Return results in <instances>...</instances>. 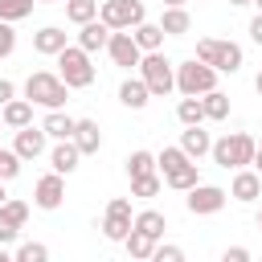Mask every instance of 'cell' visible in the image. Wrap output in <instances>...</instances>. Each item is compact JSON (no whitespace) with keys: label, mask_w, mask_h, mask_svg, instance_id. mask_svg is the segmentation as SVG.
<instances>
[{"label":"cell","mask_w":262,"mask_h":262,"mask_svg":"<svg viewBox=\"0 0 262 262\" xmlns=\"http://www.w3.org/2000/svg\"><path fill=\"white\" fill-rule=\"evenodd\" d=\"M131 37H135V45H139L143 53H151V49H160V45H164V37H168V33H164L160 25H151V20H139V25L131 29Z\"/></svg>","instance_id":"cell-24"},{"label":"cell","mask_w":262,"mask_h":262,"mask_svg":"<svg viewBox=\"0 0 262 262\" xmlns=\"http://www.w3.org/2000/svg\"><path fill=\"white\" fill-rule=\"evenodd\" d=\"M250 4H258V12H262V0H250Z\"/></svg>","instance_id":"cell-47"},{"label":"cell","mask_w":262,"mask_h":262,"mask_svg":"<svg viewBox=\"0 0 262 262\" xmlns=\"http://www.w3.org/2000/svg\"><path fill=\"white\" fill-rule=\"evenodd\" d=\"M25 221H29V201H16V196H8V201L0 205V246L16 242V233L25 229Z\"/></svg>","instance_id":"cell-10"},{"label":"cell","mask_w":262,"mask_h":262,"mask_svg":"<svg viewBox=\"0 0 262 262\" xmlns=\"http://www.w3.org/2000/svg\"><path fill=\"white\" fill-rule=\"evenodd\" d=\"M66 16L74 25H86V20L98 16V0H66Z\"/></svg>","instance_id":"cell-29"},{"label":"cell","mask_w":262,"mask_h":262,"mask_svg":"<svg viewBox=\"0 0 262 262\" xmlns=\"http://www.w3.org/2000/svg\"><path fill=\"white\" fill-rule=\"evenodd\" d=\"M201 106H205V119H225L229 115V94H221L217 86L201 94Z\"/></svg>","instance_id":"cell-27"},{"label":"cell","mask_w":262,"mask_h":262,"mask_svg":"<svg viewBox=\"0 0 262 262\" xmlns=\"http://www.w3.org/2000/svg\"><path fill=\"white\" fill-rule=\"evenodd\" d=\"M160 29L168 37H184L192 29V16L184 12V4H164V16H160Z\"/></svg>","instance_id":"cell-20"},{"label":"cell","mask_w":262,"mask_h":262,"mask_svg":"<svg viewBox=\"0 0 262 262\" xmlns=\"http://www.w3.org/2000/svg\"><path fill=\"white\" fill-rule=\"evenodd\" d=\"M147 98H151V90H147V82H143V78H127V82L119 86V102H123V106H131V111H143V106H147Z\"/></svg>","instance_id":"cell-21"},{"label":"cell","mask_w":262,"mask_h":262,"mask_svg":"<svg viewBox=\"0 0 262 262\" xmlns=\"http://www.w3.org/2000/svg\"><path fill=\"white\" fill-rule=\"evenodd\" d=\"M250 41H254V45H262V12L250 20Z\"/></svg>","instance_id":"cell-39"},{"label":"cell","mask_w":262,"mask_h":262,"mask_svg":"<svg viewBox=\"0 0 262 262\" xmlns=\"http://www.w3.org/2000/svg\"><path fill=\"white\" fill-rule=\"evenodd\" d=\"M61 201H66V180H61V172H45V176L33 184V205L45 209V213H53V209H61Z\"/></svg>","instance_id":"cell-9"},{"label":"cell","mask_w":262,"mask_h":262,"mask_svg":"<svg viewBox=\"0 0 262 262\" xmlns=\"http://www.w3.org/2000/svg\"><path fill=\"white\" fill-rule=\"evenodd\" d=\"M229 196L233 201H242V205H250V201H258L262 196V176L246 164V168H233V184H229Z\"/></svg>","instance_id":"cell-13"},{"label":"cell","mask_w":262,"mask_h":262,"mask_svg":"<svg viewBox=\"0 0 262 262\" xmlns=\"http://www.w3.org/2000/svg\"><path fill=\"white\" fill-rule=\"evenodd\" d=\"M0 127H4V115H0Z\"/></svg>","instance_id":"cell-49"},{"label":"cell","mask_w":262,"mask_h":262,"mask_svg":"<svg viewBox=\"0 0 262 262\" xmlns=\"http://www.w3.org/2000/svg\"><path fill=\"white\" fill-rule=\"evenodd\" d=\"M229 4H237V8H242V4H250V0H229Z\"/></svg>","instance_id":"cell-45"},{"label":"cell","mask_w":262,"mask_h":262,"mask_svg":"<svg viewBox=\"0 0 262 262\" xmlns=\"http://www.w3.org/2000/svg\"><path fill=\"white\" fill-rule=\"evenodd\" d=\"M151 258H156V262H180V258H184V250H180V246H164V242H156Z\"/></svg>","instance_id":"cell-36"},{"label":"cell","mask_w":262,"mask_h":262,"mask_svg":"<svg viewBox=\"0 0 262 262\" xmlns=\"http://www.w3.org/2000/svg\"><path fill=\"white\" fill-rule=\"evenodd\" d=\"M156 242L160 237H151V233H143V229H127V237H123V246H127V254L131 258H151V250H156Z\"/></svg>","instance_id":"cell-25"},{"label":"cell","mask_w":262,"mask_h":262,"mask_svg":"<svg viewBox=\"0 0 262 262\" xmlns=\"http://www.w3.org/2000/svg\"><path fill=\"white\" fill-rule=\"evenodd\" d=\"M213 86H217V70H213L209 61L188 57V61L176 66V90H180V94H205V90H213Z\"/></svg>","instance_id":"cell-6"},{"label":"cell","mask_w":262,"mask_h":262,"mask_svg":"<svg viewBox=\"0 0 262 262\" xmlns=\"http://www.w3.org/2000/svg\"><path fill=\"white\" fill-rule=\"evenodd\" d=\"M164 4H188V0H164Z\"/></svg>","instance_id":"cell-44"},{"label":"cell","mask_w":262,"mask_h":262,"mask_svg":"<svg viewBox=\"0 0 262 262\" xmlns=\"http://www.w3.org/2000/svg\"><path fill=\"white\" fill-rule=\"evenodd\" d=\"M147 172H156V156L151 151H131L127 156V176H147Z\"/></svg>","instance_id":"cell-31"},{"label":"cell","mask_w":262,"mask_h":262,"mask_svg":"<svg viewBox=\"0 0 262 262\" xmlns=\"http://www.w3.org/2000/svg\"><path fill=\"white\" fill-rule=\"evenodd\" d=\"M131 225H135V229H143V233H151V237H164V229H168V221H164V213H160V209H143V213H135V217H131Z\"/></svg>","instance_id":"cell-26"},{"label":"cell","mask_w":262,"mask_h":262,"mask_svg":"<svg viewBox=\"0 0 262 262\" xmlns=\"http://www.w3.org/2000/svg\"><path fill=\"white\" fill-rule=\"evenodd\" d=\"M254 135H246V131H233V135H221L209 151H213V160L221 164V168H246L250 160H254Z\"/></svg>","instance_id":"cell-5"},{"label":"cell","mask_w":262,"mask_h":262,"mask_svg":"<svg viewBox=\"0 0 262 262\" xmlns=\"http://www.w3.org/2000/svg\"><path fill=\"white\" fill-rule=\"evenodd\" d=\"M78 160H82V151H78L74 139H57L53 151H49V164H53V172H61V176H70V172L78 168Z\"/></svg>","instance_id":"cell-18"},{"label":"cell","mask_w":262,"mask_h":262,"mask_svg":"<svg viewBox=\"0 0 262 262\" xmlns=\"http://www.w3.org/2000/svg\"><path fill=\"white\" fill-rule=\"evenodd\" d=\"M258 225H262V209H258Z\"/></svg>","instance_id":"cell-48"},{"label":"cell","mask_w":262,"mask_h":262,"mask_svg":"<svg viewBox=\"0 0 262 262\" xmlns=\"http://www.w3.org/2000/svg\"><path fill=\"white\" fill-rule=\"evenodd\" d=\"M70 139L78 143V151H82V156H94V151L102 147V131H98V123H94V119H78Z\"/></svg>","instance_id":"cell-16"},{"label":"cell","mask_w":262,"mask_h":262,"mask_svg":"<svg viewBox=\"0 0 262 262\" xmlns=\"http://www.w3.org/2000/svg\"><path fill=\"white\" fill-rule=\"evenodd\" d=\"M4 201H8V192H4V180H0V205H4Z\"/></svg>","instance_id":"cell-43"},{"label":"cell","mask_w":262,"mask_h":262,"mask_svg":"<svg viewBox=\"0 0 262 262\" xmlns=\"http://www.w3.org/2000/svg\"><path fill=\"white\" fill-rule=\"evenodd\" d=\"M45 139H49V135H45L41 127H33V123H29V127H16V139H12V151H16L20 160H37V156L45 151Z\"/></svg>","instance_id":"cell-14"},{"label":"cell","mask_w":262,"mask_h":262,"mask_svg":"<svg viewBox=\"0 0 262 262\" xmlns=\"http://www.w3.org/2000/svg\"><path fill=\"white\" fill-rule=\"evenodd\" d=\"M176 119H180L184 127H192V123H205V106H201V94H184V98H180V106H176Z\"/></svg>","instance_id":"cell-28"},{"label":"cell","mask_w":262,"mask_h":262,"mask_svg":"<svg viewBox=\"0 0 262 262\" xmlns=\"http://www.w3.org/2000/svg\"><path fill=\"white\" fill-rule=\"evenodd\" d=\"M25 98H29V102H37V106H45V111H57V106H66L70 86H66L57 74L37 70V74H29V78H25Z\"/></svg>","instance_id":"cell-1"},{"label":"cell","mask_w":262,"mask_h":262,"mask_svg":"<svg viewBox=\"0 0 262 262\" xmlns=\"http://www.w3.org/2000/svg\"><path fill=\"white\" fill-rule=\"evenodd\" d=\"M0 115H4V127H29L33 123V102L29 98H8L4 106H0Z\"/></svg>","instance_id":"cell-22"},{"label":"cell","mask_w":262,"mask_h":262,"mask_svg":"<svg viewBox=\"0 0 262 262\" xmlns=\"http://www.w3.org/2000/svg\"><path fill=\"white\" fill-rule=\"evenodd\" d=\"M225 201H229V192H225V188H217V184H201V180H196V184L188 188V201H184V205H188V213L209 217V213H221V209H225Z\"/></svg>","instance_id":"cell-8"},{"label":"cell","mask_w":262,"mask_h":262,"mask_svg":"<svg viewBox=\"0 0 262 262\" xmlns=\"http://www.w3.org/2000/svg\"><path fill=\"white\" fill-rule=\"evenodd\" d=\"M250 164H254V172L262 176V147H254V160H250Z\"/></svg>","instance_id":"cell-40"},{"label":"cell","mask_w":262,"mask_h":262,"mask_svg":"<svg viewBox=\"0 0 262 262\" xmlns=\"http://www.w3.org/2000/svg\"><path fill=\"white\" fill-rule=\"evenodd\" d=\"M37 4H57V0H37Z\"/></svg>","instance_id":"cell-46"},{"label":"cell","mask_w":262,"mask_h":262,"mask_svg":"<svg viewBox=\"0 0 262 262\" xmlns=\"http://www.w3.org/2000/svg\"><path fill=\"white\" fill-rule=\"evenodd\" d=\"M127 229H131V201H127V196H115V201L106 205L102 233H106V242H123Z\"/></svg>","instance_id":"cell-12"},{"label":"cell","mask_w":262,"mask_h":262,"mask_svg":"<svg viewBox=\"0 0 262 262\" xmlns=\"http://www.w3.org/2000/svg\"><path fill=\"white\" fill-rule=\"evenodd\" d=\"M82 33H78V45L86 49V53H98V49H106V41H111V29L94 16V20H86V25H78Z\"/></svg>","instance_id":"cell-19"},{"label":"cell","mask_w":262,"mask_h":262,"mask_svg":"<svg viewBox=\"0 0 262 262\" xmlns=\"http://www.w3.org/2000/svg\"><path fill=\"white\" fill-rule=\"evenodd\" d=\"M98 20L106 29H135L139 20H147V12H143V0H102Z\"/></svg>","instance_id":"cell-7"},{"label":"cell","mask_w":262,"mask_h":262,"mask_svg":"<svg viewBox=\"0 0 262 262\" xmlns=\"http://www.w3.org/2000/svg\"><path fill=\"white\" fill-rule=\"evenodd\" d=\"M8 258H12V254H8V250H4V246H0V262H8Z\"/></svg>","instance_id":"cell-42"},{"label":"cell","mask_w":262,"mask_h":262,"mask_svg":"<svg viewBox=\"0 0 262 262\" xmlns=\"http://www.w3.org/2000/svg\"><path fill=\"white\" fill-rule=\"evenodd\" d=\"M57 78L70 86V90H86L94 82V66H90V53L82 45H66L57 53Z\"/></svg>","instance_id":"cell-3"},{"label":"cell","mask_w":262,"mask_h":262,"mask_svg":"<svg viewBox=\"0 0 262 262\" xmlns=\"http://www.w3.org/2000/svg\"><path fill=\"white\" fill-rule=\"evenodd\" d=\"M66 45H70V37H66V29H57V25H45V29L33 33V49H37L41 57H57Z\"/></svg>","instance_id":"cell-15"},{"label":"cell","mask_w":262,"mask_h":262,"mask_svg":"<svg viewBox=\"0 0 262 262\" xmlns=\"http://www.w3.org/2000/svg\"><path fill=\"white\" fill-rule=\"evenodd\" d=\"M139 78L147 82V90H151V98H164V94H172L176 90V66L160 53V49H151V53H143L139 57Z\"/></svg>","instance_id":"cell-2"},{"label":"cell","mask_w":262,"mask_h":262,"mask_svg":"<svg viewBox=\"0 0 262 262\" xmlns=\"http://www.w3.org/2000/svg\"><path fill=\"white\" fill-rule=\"evenodd\" d=\"M221 258H225V262H250V250H246V246H229Z\"/></svg>","instance_id":"cell-37"},{"label":"cell","mask_w":262,"mask_h":262,"mask_svg":"<svg viewBox=\"0 0 262 262\" xmlns=\"http://www.w3.org/2000/svg\"><path fill=\"white\" fill-rule=\"evenodd\" d=\"M57 4H66V0H57Z\"/></svg>","instance_id":"cell-50"},{"label":"cell","mask_w":262,"mask_h":262,"mask_svg":"<svg viewBox=\"0 0 262 262\" xmlns=\"http://www.w3.org/2000/svg\"><path fill=\"white\" fill-rule=\"evenodd\" d=\"M12 49H16V29L12 20H0V57H12Z\"/></svg>","instance_id":"cell-35"},{"label":"cell","mask_w":262,"mask_h":262,"mask_svg":"<svg viewBox=\"0 0 262 262\" xmlns=\"http://www.w3.org/2000/svg\"><path fill=\"white\" fill-rule=\"evenodd\" d=\"M8 98H16V86H12L8 78H0V106H4Z\"/></svg>","instance_id":"cell-38"},{"label":"cell","mask_w":262,"mask_h":262,"mask_svg":"<svg viewBox=\"0 0 262 262\" xmlns=\"http://www.w3.org/2000/svg\"><path fill=\"white\" fill-rule=\"evenodd\" d=\"M33 4L37 0H0V20H12L16 25V20H25L33 12Z\"/></svg>","instance_id":"cell-32"},{"label":"cell","mask_w":262,"mask_h":262,"mask_svg":"<svg viewBox=\"0 0 262 262\" xmlns=\"http://www.w3.org/2000/svg\"><path fill=\"white\" fill-rule=\"evenodd\" d=\"M16 262H45L49 258V250L41 246V242H25V246H16V254H12Z\"/></svg>","instance_id":"cell-33"},{"label":"cell","mask_w":262,"mask_h":262,"mask_svg":"<svg viewBox=\"0 0 262 262\" xmlns=\"http://www.w3.org/2000/svg\"><path fill=\"white\" fill-rule=\"evenodd\" d=\"M160 184H164V176L160 172H147V176H131V196H156L160 192Z\"/></svg>","instance_id":"cell-30"},{"label":"cell","mask_w":262,"mask_h":262,"mask_svg":"<svg viewBox=\"0 0 262 262\" xmlns=\"http://www.w3.org/2000/svg\"><path fill=\"white\" fill-rule=\"evenodd\" d=\"M254 90H258V94H262V70H258V78H254Z\"/></svg>","instance_id":"cell-41"},{"label":"cell","mask_w":262,"mask_h":262,"mask_svg":"<svg viewBox=\"0 0 262 262\" xmlns=\"http://www.w3.org/2000/svg\"><path fill=\"white\" fill-rule=\"evenodd\" d=\"M106 53H111V61H115V66H123V70H131V66H139V57H143V49L135 45V37H131L127 29H111V41H106Z\"/></svg>","instance_id":"cell-11"},{"label":"cell","mask_w":262,"mask_h":262,"mask_svg":"<svg viewBox=\"0 0 262 262\" xmlns=\"http://www.w3.org/2000/svg\"><path fill=\"white\" fill-rule=\"evenodd\" d=\"M12 176H20V156L12 147H0V180H12Z\"/></svg>","instance_id":"cell-34"},{"label":"cell","mask_w":262,"mask_h":262,"mask_svg":"<svg viewBox=\"0 0 262 262\" xmlns=\"http://www.w3.org/2000/svg\"><path fill=\"white\" fill-rule=\"evenodd\" d=\"M196 57L209 61L217 74H237V70H242V45H237V41L201 37V41H196Z\"/></svg>","instance_id":"cell-4"},{"label":"cell","mask_w":262,"mask_h":262,"mask_svg":"<svg viewBox=\"0 0 262 262\" xmlns=\"http://www.w3.org/2000/svg\"><path fill=\"white\" fill-rule=\"evenodd\" d=\"M180 147H184V156H188V160H201V156H209L213 139H209V131H205L201 123H192V127H184V131H180Z\"/></svg>","instance_id":"cell-17"},{"label":"cell","mask_w":262,"mask_h":262,"mask_svg":"<svg viewBox=\"0 0 262 262\" xmlns=\"http://www.w3.org/2000/svg\"><path fill=\"white\" fill-rule=\"evenodd\" d=\"M74 123H78V119H70V115L57 106V111H49V115L41 119V131H45L49 139H70V135H74Z\"/></svg>","instance_id":"cell-23"}]
</instances>
